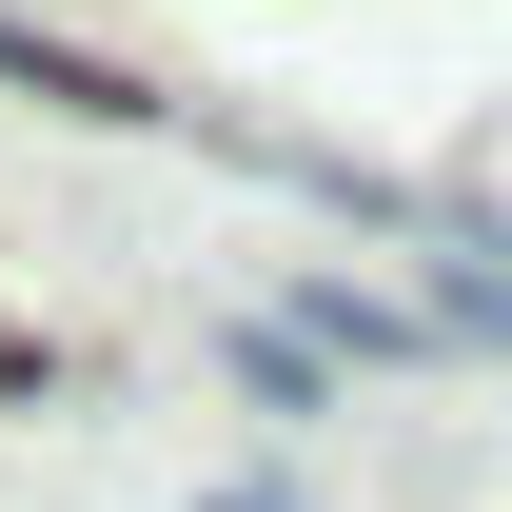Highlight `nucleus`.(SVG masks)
<instances>
[{"instance_id":"3","label":"nucleus","mask_w":512,"mask_h":512,"mask_svg":"<svg viewBox=\"0 0 512 512\" xmlns=\"http://www.w3.org/2000/svg\"><path fill=\"white\" fill-rule=\"evenodd\" d=\"M237 375L276 394V414H316V335H276V316H237Z\"/></svg>"},{"instance_id":"1","label":"nucleus","mask_w":512,"mask_h":512,"mask_svg":"<svg viewBox=\"0 0 512 512\" xmlns=\"http://www.w3.org/2000/svg\"><path fill=\"white\" fill-rule=\"evenodd\" d=\"M0 79H40L60 119H138V79H119V60H79V40H40V20H0Z\"/></svg>"},{"instance_id":"4","label":"nucleus","mask_w":512,"mask_h":512,"mask_svg":"<svg viewBox=\"0 0 512 512\" xmlns=\"http://www.w3.org/2000/svg\"><path fill=\"white\" fill-rule=\"evenodd\" d=\"M217 512H296V493H217Z\"/></svg>"},{"instance_id":"2","label":"nucleus","mask_w":512,"mask_h":512,"mask_svg":"<svg viewBox=\"0 0 512 512\" xmlns=\"http://www.w3.org/2000/svg\"><path fill=\"white\" fill-rule=\"evenodd\" d=\"M434 296H453L473 335H512V237H453V256H434Z\"/></svg>"}]
</instances>
